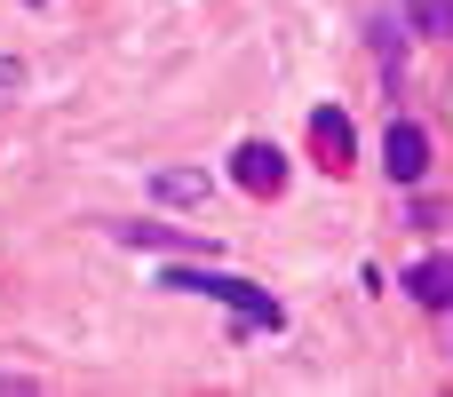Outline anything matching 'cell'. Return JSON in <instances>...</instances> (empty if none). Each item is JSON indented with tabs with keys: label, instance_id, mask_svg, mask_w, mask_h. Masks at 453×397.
I'll return each mask as SVG.
<instances>
[{
	"label": "cell",
	"instance_id": "1",
	"mask_svg": "<svg viewBox=\"0 0 453 397\" xmlns=\"http://www.w3.org/2000/svg\"><path fill=\"white\" fill-rule=\"evenodd\" d=\"M167 286L175 294H215L223 310H231V326L239 334H279L287 326V310H279V294H263V286H247V279H231V271H167Z\"/></svg>",
	"mask_w": 453,
	"mask_h": 397
},
{
	"label": "cell",
	"instance_id": "2",
	"mask_svg": "<svg viewBox=\"0 0 453 397\" xmlns=\"http://www.w3.org/2000/svg\"><path fill=\"white\" fill-rule=\"evenodd\" d=\"M382 175H390V183H422V175H430V135H422L414 119H390V135H382Z\"/></svg>",
	"mask_w": 453,
	"mask_h": 397
},
{
	"label": "cell",
	"instance_id": "3",
	"mask_svg": "<svg viewBox=\"0 0 453 397\" xmlns=\"http://www.w3.org/2000/svg\"><path fill=\"white\" fill-rule=\"evenodd\" d=\"M231 175H239V191H255V199H279V191H287V151H279V143H239Z\"/></svg>",
	"mask_w": 453,
	"mask_h": 397
},
{
	"label": "cell",
	"instance_id": "4",
	"mask_svg": "<svg viewBox=\"0 0 453 397\" xmlns=\"http://www.w3.org/2000/svg\"><path fill=\"white\" fill-rule=\"evenodd\" d=\"M111 239H119V247H151V255H207V263H215V239L175 231V223H111Z\"/></svg>",
	"mask_w": 453,
	"mask_h": 397
},
{
	"label": "cell",
	"instance_id": "5",
	"mask_svg": "<svg viewBox=\"0 0 453 397\" xmlns=\"http://www.w3.org/2000/svg\"><path fill=\"white\" fill-rule=\"evenodd\" d=\"M350 143H358V135H350V119H342L334 103H319V111H311V151H319V167H326V175H342V167H350Z\"/></svg>",
	"mask_w": 453,
	"mask_h": 397
},
{
	"label": "cell",
	"instance_id": "6",
	"mask_svg": "<svg viewBox=\"0 0 453 397\" xmlns=\"http://www.w3.org/2000/svg\"><path fill=\"white\" fill-rule=\"evenodd\" d=\"M406 294H414L422 310H453V255H430V263H414V271H406Z\"/></svg>",
	"mask_w": 453,
	"mask_h": 397
},
{
	"label": "cell",
	"instance_id": "7",
	"mask_svg": "<svg viewBox=\"0 0 453 397\" xmlns=\"http://www.w3.org/2000/svg\"><path fill=\"white\" fill-rule=\"evenodd\" d=\"M151 199H167V207H199V199H207V175H199V167H159V175H151Z\"/></svg>",
	"mask_w": 453,
	"mask_h": 397
},
{
	"label": "cell",
	"instance_id": "8",
	"mask_svg": "<svg viewBox=\"0 0 453 397\" xmlns=\"http://www.w3.org/2000/svg\"><path fill=\"white\" fill-rule=\"evenodd\" d=\"M406 24L422 40H453V0H406Z\"/></svg>",
	"mask_w": 453,
	"mask_h": 397
},
{
	"label": "cell",
	"instance_id": "9",
	"mask_svg": "<svg viewBox=\"0 0 453 397\" xmlns=\"http://www.w3.org/2000/svg\"><path fill=\"white\" fill-rule=\"evenodd\" d=\"M16 95H24V64H16V56H0V103H16Z\"/></svg>",
	"mask_w": 453,
	"mask_h": 397
},
{
	"label": "cell",
	"instance_id": "10",
	"mask_svg": "<svg viewBox=\"0 0 453 397\" xmlns=\"http://www.w3.org/2000/svg\"><path fill=\"white\" fill-rule=\"evenodd\" d=\"M32 390H40L32 374H0V397H32Z\"/></svg>",
	"mask_w": 453,
	"mask_h": 397
},
{
	"label": "cell",
	"instance_id": "11",
	"mask_svg": "<svg viewBox=\"0 0 453 397\" xmlns=\"http://www.w3.org/2000/svg\"><path fill=\"white\" fill-rule=\"evenodd\" d=\"M24 8H40V0H24Z\"/></svg>",
	"mask_w": 453,
	"mask_h": 397
}]
</instances>
